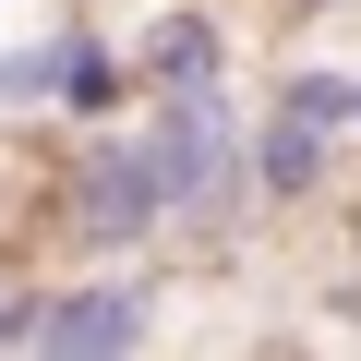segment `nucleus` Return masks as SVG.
<instances>
[{
	"label": "nucleus",
	"instance_id": "4",
	"mask_svg": "<svg viewBox=\"0 0 361 361\" xmlns=\"http://www.w3.org/2000/svg\"><path fill=\"white\" fill-rule=\"evenodd\" d=\"M241 157H253V217H265V229H313V217L349 205V145H337L325 121L277 109V97L241 109Z\"/></svg>",
	"mask_w": 361,
	"mask_h": 361
},
{
	"label": "nucleus",
	"instance_id": "8",
	"mask_svg": "<svg viewBox=\"0 0 361 361\" xmlns=\"http://www.w3.org/2000/svg\"><path fill=\"white\" fill-rule=\"evenodd\" d=\"M25 313H37V277H25V265H0V361L25 349Z\"/></svg>",
	"mask_w": 361,
	"mask_h": 361
},
{
	"label": "nucleus",
	"instance_id": "5",
	"mask_svg": "<svg viewBox=\"0 0 361 361\" xmlns=\"http://www.w3.org/2000/svg\"><path fill=\"white\" fill-rule=\"evenodd\" d=\"M121 49H133L145 97L157 85H241V25L217 13V0H157V13L121 25Z\"/></svg>",
	"mask_w": 361,
	"mask_h": 361
},
{
	"label": "nucleus",
	"instance_id": "3",
	"mask_svg": "<svg viewBox=\"0 0 361 361\" xmlns=\"http://www.w3.org/2000/svg\"><path fill=\"white\" fill-rule=\"evenodd\" d=\"M169 253H109V265H49L37 277V313H25V349L37 361H133L169 337Z\"/></svg>",
	"mask_w": 361,
	"mask_h": 361
},
{
	"label": "nucleus",
	"instance_id": "2",
	"mask_svg": "<svg viewBox=\"0 0 361 361\" xmlns=\"http://www.w3.org/2000/svg\"><path fill=\"white\" fill-rule=\"evenodd\" d=\"M37 241L61 253V265H109V253H169V193H157V157H145V133H133V109L121 121H85V133H61L49 157H37Z\"/></svg>",
	"mask_w": 361,
	"mask_h": 361
},
{
	"label": "nucleus",
	"instance_id": "9",
	"mask_svg": "<svg viewBox=\"0 0 361 361\" xmlns=\"http://www.w3.org/2000/svg\"><path fill=\"white\" fill-rule=\"evenodd\" d=\"M265 13H289V25H349L361 0H265Z\"/></svg>",
	"mask_w": 361,
	"mask_h": 361
},
{
	"label": "nucleus",
	"instance_id": "7",
	"mask_svg": "<svg viewBox=\"0 0 361 361\" xmlns=\"http://www.w3.org/2000/svg\"><path fill=\"white\" fill-rule=\"evenodd\" d=\"M253 97H277V109H301V121H325L337 145H349V169H361V61H337V49H289Z\"/></svg>",
	"mask_w": 361,
	"mask_h": 361
},
{
	"label": "nucleus",
	"instance_id": "6",
	"mask_svg": "<svg viewBox=\"0 0 361 361\" xmlns=\"http://www.w3.org/2000/svg\"><path fill=\"white\" fill-rule=\"evenodd\" d=\"M145 85H133V49L121 25L97 13H61V61H49V133H85V121H121Z\"/></svg>",
	"mask_w": 361,
	"mask_h": 361
},
{
	"label": "nucleus",
	"instance_id": "1",
	"mask_svg": "<svg viewBox=\"0 0 361 361\" xmlns=\"http://www.w3.org/2000/svg\"><path fill=\"white\" fill-rule=\"evenodd\" d=\"M241 85H157L133 97V133L157 157V193H169V253H241L253 217V157H241Z\"/></svg>",
	"mask_w": 361,
	"mask_h": 361
}]
</instances>
